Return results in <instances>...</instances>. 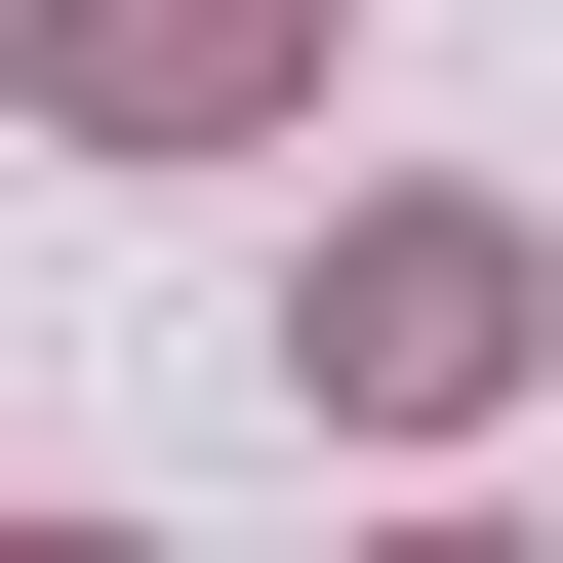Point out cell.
<instances>
[{
  "instance_id": "1",
  "label": "cell",
  "mask_w": 563,
  "mask_h": 563,
  "mask_svg": "<svg viewBox=\"0 0 563 563\" xmlns=\"http://www.w3.org/2000/svg\"><path fill=\"white\" fill-rule=\"evenodd\" d=\"M322 363H363V402H483V363H523V242H483V201L322 242Z\"/></svg>"
}]
</instances>
